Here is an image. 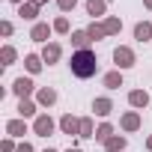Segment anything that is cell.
I'll use <instances>...</instances> for the list:
<instances>
[{
    "label": "cell",
    "instance_id": "22",
    "mask_svg": "<svg viewBox=\"0 0 152 152\" xmlns=\"http://www.w3.org/2000/svg\"><path fill=\"white\" fill-rule=\"evenodd\" d=\"M104 30H107V36H116V33L122 30V21L110 15V18H104Z\"/></svg>",
    "mask_w": 152,
    "mask_h": 152
},
{
    "label": "cell",
    "instance_id": "30",
    "mask_svg": "<svg viewBox=\"0 0 152 152\" xmlns=\"http://www.w3.org/2000/svg\"><path fill=\"white\" fill-rule=\"evenodd\" d=\"M18 152H33V146L30 143H18Z\"/></svg>",
    "mask_w": 152,
    "mask_h": 152
},
{
    "label": "cell",
    "instance_id": "31",
    "mask_svg": "<svg viewBox=\"0 0 152 152\" xmlns=\"http://www.w3.org/2000/svg\"><path fill=\"white\" fill-rule=\"evenodd\" d=\"M146 149H149V152H152V137H149V140H146Z\"/></svg>",
    "mask_w": 152,
    "mask_h": 152
},
{
    "label": "cell",
    "instance_id": "33",
    "mask_svg": "<svg viewBox=\"0 0 152 152\" xmlns=\"http://www.w3.org/2000/svg\"><path fill=\"white\" fill-rule=\"evenodd\" d=\"M143 3H146V9H152V0H143Z\"/></svg>",
    "mask_w": 152,
    "mask_h": 152
},
{
    "label": "cell",
    "instance_id": "2",
    "mask_svg": "<svg viewBox=\"0 0 152 152\" xmlns=\"http://www.w3.org/2000/svg\"><path fill=\"white\" fill-rule=\"evenodd\" d=\"M113 63H116V69H131V66L137 63V57H134L131 48L119 45V48H113Z\"/></svg>",
    "mask_w": 152,
    "mask_h": 152
},
{
    "label": "cell",
    "instance_id": "9",
    "mask_svg": "<svg viewBox=\"0 0 152 152\" xmlns=\"http://www.w3.org/2000/svg\"><path fill=\"white\" fill-rule=\"evenodd\" d=\"M128 104L131 107H146L149 104V93L146 90H131L128 93Z\"/></svg>",
    "mask_w": 152,
    "mask_h": 152
},
{
    "label": "cell",
    "instance_id": "35",
    "mask_svg": "<svg viewBox=\"0 0 152 152\" xmlns=\"http://www.w3.org/2000/svg\"><path fill=\"white\" fill-rule=\"evenodd\" d=\"M12 3H18V6H21V3H24V0H12Z\"/></svg>",
    "mask_w": 152,
    "mask_h": 152
},
{
    "label": "cell",
    "instance_id": "14",
    "mask_svg": "<svg viewBox=\"0 0 152 152\" xmlns=\"http://www.w3.org/2000/svg\"><path fill=\"white\" fill-rule=\"evenodd\" d=\"M87 12H90L93 18H102V15L107 12V0H87Z\"/></svg>",
    "mask_w": 152,
    "mask_h": 152
},
{
    "label": "cell",
    "instance_id": "17",
    "mask_svg": "<svg viewBox=\"0 0 152 152\" xmlns=\"http://www.w3.org/2000/svg\"><path fill=\"white\" fill-rule=\"evenodd\" d=\"M18 15H21V18H27V21H36V15H39V6L33 3V0H30V3H21V6H18Z\"/></svg>",
    "mask_w": 152,
    "mask_h": 152
},
{
    "label": "cell",
    "instance_id": "6",
    "mask_svg": "<svg viewBox=\"0 0 152 152\" xmlns=\"http://www.w3.org/2000/svg\"><path fill=\"white\" fill-rule=\"evenodd\" d=\"M51 30H54V27H48V24H42V21H39V24H33V30H30V39H33V42H45V45H48V36H51Z\"/></svg>",
    "mask_w": 152,
    "mask_h": 152
},
{
    "label": "cell",
    "instance_id": "15",
    "mask_svg": "<svg viewBox=\"0 0 152 152\" xmlns=\"http://www.w3.org/2000/svg\"><path fill=\"white\" fill-rule=\"evenodd\" d=\"M6 131H9L12 137H24V134H27V122H24V119H9V122H6Z\"/></svg>",
    "mask_w": 152,
    "mask_h": 152
},
{
    "label": "cell",
    "instance_id": "11",
    "mask_svg": "<svg viewBox=\"0 0 152 152\" xmlns=\"http://www.w3.org/2000/svg\"><path fill=\"white\" fill-rule=\"evenodd\" d=\"M90 42H93V39H90V33H87V30H75V33H72V45L78 48V51H87V48H90Z\"/></svg>",
    "mask_w": 152,
    "mask_h": 152
},
{
    "label": "cell",
    "instance_id": "19",
    "mask_svg": "<svg viewBox=\"0 0 152 152\" xmlns=\"http://www.w3.org/2000/svg\"><path fill=\"white\" fill-rule=\"evenodd\" d=\"M125 143H128L125 137H119V134H113L110 140H104V149H107V152H122V149H125Z\"/></svg>",
    "mask_w": 152,
    "mask_h": 152
},
{
    "label": "cell",
    "instance_id": "24",
    "mask_svg": "<svg viewBox=\"0 0 152 152\" xmlns=\"http://www.w3.org/2000/svg\"><path fill=\"white\" fill-rule=\"evenodd\" d=\"M78 137H96V128H93V119H90V116L81 119V134H78Z\"/></svg>",
    "mask_w": 152,
    "mask_h": 152
},
{
    "label": "cell",
    "instance_id": "13",
    "mask_svg": "<svg viewBox=\"0 0 152 152\" xmlns=\"http://www.w3.org/2000/svg\"><path fill=\"white\" fill-rule=\"evenodd\" d=\"M36 102H39V104H45V107H51V104L57 102V90H51V87H42V90L36 93Z\"/></svg>",
    "mask_w": 152,
    "mask_h": 152
},
{
    "label": "cell",
    "instance_id": "29",
    "mask_svg": "<svg viewBox=\"0 0 152 152\" xmlns=\"http://www.w3.org/2000/svg\"><path fill=\"white\" fill-rule=\"evenodd\" d=\"M0 33H3V36H12V21H3V24H0Z\"/></svg>",
    "mask_w": 152,
    "mask_h": 152
},
{
    "label": "cell",
    "instance_id": "26",
    "mask_svg": "<svg viewBox=\"0 0 152 152\" xmlns=\"http://www.w3.org/2000/svg\"><path fill=\"white\" fill-rule=\"evenodd\" d=\"M51 27H54V33H69V18H66V15H60Z\"/></svg>",
    "mask_w": 152,
    "mask_h": 152
},
{
    "label": "cell",
    "instance_id": "3",
    "mask_svg": "<svg viewBox=\"0 0 152 152\" xmlns=\"http://www.w3.org/2000/svg\"><path fill=\"white\" fill-rule=\"evenodd\" d=\"M54 128H57V125H54V119H51L48 113H39V116H36V122H33V131H36L39 137H51V134H54Z\"/></svg>",
    "mask_w": 152,
    "mask_h": 152
},
{
    "label": "cell",
    "instance_id": "25",
    "mask_svg": "<svg viewBox=\"0 0 152 152\" xmlns=\"http://www.w3.org/2000/svg\"><path fill=\"white\" fill-rule=\"evenodd\" d=\"M0 60H3V66H12V63H15V48L6 45L3 51H0Z\"/></svg>",
    "mask_w": 152,
    "mask_h": 152
},
{
    "label": "cell",
    "instance_id": "12",
    "mask_svg": "<svg viewBox=\"0 0 152 152\" xmlns=\"http://www.w3.org/2000/svg\"><path fill=\"white\" fill-rule=\"evenodd\" d=\"M24 66H27L30 75H36V72H42L45 60H42V54H27V57H24Z\"/></svg>",
    "mask_w": 152,
    "mask_h": 152
},
{
    "label": "cell",
    "instance_id": "20",
    "mask_svg": "<svg viewBox=\"0 0 152 152\" xmlns=\"http://www.w3.org/2000/svg\"><path fill=\"white\" fill-rule=\"evenodd\" d=\"M18 113H21V119L33 116V113H36V102H30V99H21V102H18Z\"/></svg>",
    "mask_w": 152,
    "mask_h": 152
},
{
    "label": "cell",
    "instance_id": "28",
    "mask_svg": "<svg viewBox=\"0 0 152 152\" xmlns=\"http://www.w3.org/2000/svg\"><path fill=\"white\" fill-rule=\"evenodd\" d=\"M0 149H3V152H18V146L12 143V137H6L3 143H0Z\"/></svg>",
    "mask_w": 152,
    "mask_h": 152
},
{
    "label": "cell",
    "instance_id": "21",
    "mask_svg": "<svg viewBox=\"0 0 152 152\" xmlns=\"http://www.w3.org/2000/svg\"><path fill=\"white\" fill-rule=\"evenodd\" d=\"M110 137H113V125H110V122H102V125L96 128V140L104 143V140H110Z\"/></svg>",
    "mask_w": 152,
    "mask_h": 152
},
{
    "label": "cell",
    "instance_id": "5",
    "mask_svg": "<svg viewBox=\"0 0 152 152\" xmlns=\"http://www.w3.org/2000/svg\"><path fill=\"white\" fill-rule=\"evenodd\" d=\"M60 57H63V48H60L57 42H48V45L42 48V60H45L48 66H54V63H57Z\"/></svg>",
    "mask_w": 152,
    "mask_h": 152
},
{
    "label": "cell",
    "instance_id": "27",
    "mask_svg": "<svg viewBox=\"0 0 152 152\" xmlns=\"http://www.w3.org/2000/svg\"><path fill=\"white\" fill-rule=\"evenodd\" d=\"M57 6H60L63 12H69V9H75V6H78V0H57Z\"/></svg>",
    "mask_w": 152,
    "mask_h": 152
},
{
    "label": "cell",
    "instance_id": "16",
    "mask_svg": "<svg viewBox=\"0 0 152 152\" xmlns=\"http://www.w3.org/2000/svg\"><path fill=\"white\" fill-rule=\"evenodd\" d=\"M134 39H137V42H146V39H152V24H149V21H140V24H134Z\"/></svg>",
    "mask_w": 152,
    "mask_h": 152
},
{
    "label": "cell",
    "instance_id": "32",
    "mask_svg": "<svg viewBox=\"0 0 152 152\" xmlns=\"http://www.w3.org/2000/svg\"><path fill=\"white\" fill-rule=\"evenodd\" d=\"M33 3H36V6H42V3H48V0H33Z\"/></svg>",
    "mask_w": 152,
    "mask_h": 152
},
{
    "label": "cell",
    "instance_id": "7",
    "mask_svg": "<svg viewBox=\"0 0 152 152\" xmlns=\"http://www.w3.org/2000/svg\"><path fill=\"white\" fill-rule=\"evenodd\" d=\"M12 90H15V96H18V99H27V96L33 93V81H30V78H15Z\"/></svg>",
    "mask_w": 152,
    "mask_h": 152
},
{
    "label": "cell",
    "instance_id": "23",
    "mask_svg": "<svg viewBox=\"0 0 152 152\" xmlns=\"http://www.w3.org/2000/svg\"><path fill=\"white\" fill-rule=\"evenodd\" d=\"M87 33H90V39H93V42H96V39H104V36H107L104 24H96V21H93V24L87 27Z\"/></svg>",
    "mask_w": 152,
    "mask_h": 152
},
{
    "label": "cell",
    "instance_id": "4",
    "mask_svg": "<svg viewBox=\"0 0 152 152\" xmlns=\"http://www.w3.org/2000/svg\"><path fill=\"white\" fill-rule=\"evenodd\" d=\"M60 131L63 134H81V119H75L72 113H66V116H60Z\"/></svg>",
    "mask_w": 152,
    "mask_h": 152
},
{
    "label": "cell",
    "instance_id": "8",
    "mask_svg": "<svg viewBox=\"0 0 152 152\" xmlns=\"http://www.w3.org/2000/svg\"><path fill=\"white\" fill-rule=\"evenodd\" d=\"M119 125H122V131H137V128H140V113H137V110H128V113L119 119Z\"/></svg>",
    "mask_w": 152,
    "mask_h": 152
},
{
    "label": "cell",
    "instance_id": "34",
    "mask_svg": "<svg viewBox=\"0 0 152 152\" xmlns=\"http://www.w3.org/2000/svg\"><path fill=\"white\" fill-rule=\"evenodd\" d=\"M66 152H81V149H78V146H72V149H66Z\"/></svg>",
    "mask_w": 152,
    "mask_h": 152
},
{
    "label": "cell",
    "instance_id": "1",
    "mask_svg": "<svg viewBox=\"0 0 152 152\" xmlns=\"http://www.w3.org/2000/svg\"><path fill=\"white\" fill-rule=\"evenodd\" d=\"M69 69H72L75 78L87 81V78H93V75L99 72V57H96L90 48H87V51H75L72 60H69Z\"/></svg>",
    "mask_w": 152,
    "mask_h": 152
},
{
    "label": "cell",
    "instance_id": "36",
    "mask_svg": "<svg viewBox=\"0 0 152 152\" xmlns=\"http://www.w3.org/2000/svg\"><path fill=\"white\" fill-rule=\"evenodd\" d=\"M45 152H57V149H45Z\"/></svg>",
    "mask_w": 152,
    "mask_h": 152
},
{
    "label": "cell",
    "instance_id": "18",
    "mask_svg": "<svg viewBox=\"0 0 152 152\" xmlns=\"http://www.w3.org/2000/svg\"><path fill=\"white\" fill-rule=\"evenodd\" d=\"M104 87H107V90H119V87H122V72H119V69L104 75Z\"/></svg>",
    "mask_w": 152,
    "mask_h": 152
},
{
    "label": "cell",
    "instance_id": "10",
    "mask_svg": "<svg viewBox=\"0 0 152 152\" xmlns=\"http://www.w3.org/2000/svg\"><path fill=\"white\" fill-rule=\"evenodd\" d=\"M110 110H113V102H110V99L102 96V99L93 102V113H96V116H110Z\"/></svg>",
    "mask_w": 152,
    "mask_h": 152
}]
</instances>
